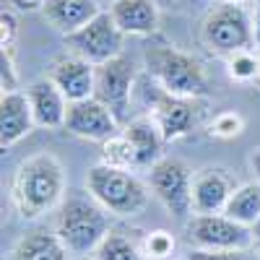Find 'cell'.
I'll return each instance as SVG.
<instances>
[{
  "mask_svg": "<svg viewBox=\"0 0 260 260\" xmlns=\"http://www.w3.org/2000/svg\"><path fill=\"white\" fill-rule=\"evenodd\" d=\"M224 3H237V6H242L245 0H224Z\"/></svg>",
  "mask_w": 260,
  "mask_h": 260,
  "instance_id": "32",
  "label": "cell"
},
{
  "mask_svg": "<svg viewBox=\"0 0 260 260\" xmlns=\"http://www.w3.org/2000/svg\"><path fill=\"white\" fill-rule=\"evenodd\" d=\"M187 240L195 250H250L252 229L224 213H192L185 221Z\"/></svg>",
  "mask_w": 260,
  "mask_h": 260,
  "instance_id": "7",
  "label": "cell"
},
{
  "mask_svg": "<svg viewBox=\"0 0 260 260\" xmlns=\"http://www.w3.org/2000/svg\"><path fill=\"white\" fill-rule=\"evenodd\" d=\"M71 252L65 250L55 232L34 229L26 232L11 250V260H68Z\"/></svg>",
  "mask_w": 260,
  "mask_h": 260,
  "instance_id": "19",
  "label": "cell"
},
{
  "mask_svg": "<svg viewBox=\"0 0 260 260\" xmlns=\"http://www.w3.org/2000/svg\"><path fill=\"white\" fill-rule=\"evenodd\" d=\"M86 190H89L91 201H96L104 211L115 216H136L148 201L146 185L133 172L110 167L104 161L94 164L86 172Z\"/></svg>",
  "mask_w": 260,
  "mask_h": 260,
  "instance_id": "2",
  "label": "cell"
},
{
  "mask_svg": "<svg viewBox=\"0 0 260 260\" xmlns=\"http://www.w3.org/2000/svg\"><path fill=\"white\" fill-rule=\"evenodd\" d=\"M252 34H255V42L260 45V0H255V11H252Z\"/></svg>",
  "mask_w": 260,
  "mask_h": 260,
  "instance_id": "29",
  "label": "cell"
},
{
  "mask_svg": "<svg viewBox=\"0 0 260 260\" xmlns=\"http://www.w3.org/2000/svg\"><path fill=\"white\" fill-rule=\"evenodd\" d=\"M221 213L229 216V219H234L237 224L252 229L260 221V182L240 185L232 192V198L226 201Z\"/></svg>",
  "mask_w": 260,
  "mask_h": 260,
  "instance_id": "20",
  "label": "cell"
},
{
  "mask_svg": "<svg viewBox=\"0 0 260 260\" xmlns=\"http://www.w3.org/2000/svg\"><path fill=\"white\" fill-rule=\"evenodd\" d=\"M148 260H167L175 255V237L169 232H151L148 240H146V252H143Z\"/></svg>",
  "mask_w": 260,
  "mask_h": 260,
  "instance_id": "25",
  "label": "cell"
},
{
  "mask_svg": "<svg viewBox=\"0 0 260 260\" xmlns=\"http://www.w3.org/2000/svg\"><path fill=\"white\" fill-rule=\"evenodd\" d=\"M102 161L120 169H136V148L127 141L125 133L102 143Z\"/></svg>",
  "mask_w": 260,
  "mask_h": 260,
  "instance_id": "22",
  "label": "cell"
},
{
  "mask_svg": "<svg viewBox=\"0 0 260 260\" xmlns=\"http://www.w3.org/2000/svg\"><path fill=\"white\" fill-rule=\"evenodd\" d=\"M13 3H18L21 8H39L45 0H13Z\"/></svg>",
  "mask_w": 260,
  "mask_h": 260,
  "instance_id": "30",
  "label": "cell"
},
{
  "mask_svg": "<svg viewBox=\"0 0 260 260\" xmlns=\"http://www.w3.org/2000/svg\"><path fill=\"white\" fill-rule=\"evenodd\" d=\"M31 112H34V122L37 127H65V115H68V99L57 89L50 78L34 81L26 89Z\"/></svg>",
  "mask_w": 260,
  "mask_h": 260,
  "instance_id": "14",
  "label": "cell"
},
{
  "mask_svg": "<svg viewBox=\"0 0 260 260\" xmlns=\"http://www.w3.org/2000/svg\"><path fill=\"white\" fill-rule=\"evenodd\" d=\"M154 120L161 130L164 141H175L180 136H185L195 122V112H192V99H182V96H172L167 91H161V96L154 104Z\"/></svg>",
  "mask_w": 260,
  "mask_h": 260,
  "instance_id": "18",
  "label": "cell"
},
{
  "mask_svg": "<svg viewBox=\"0 0 260 260\" xmlns=\"http://www.w3.org/2000/svg\"><path fill=\"white\" fill-rule=\"evenodd\" d=\"M192 175L177 159H161L151 169V190L164 203V208L180 221L192 216V195H190Z\"/></svg>",
  "mask_w": 260,
  "mask_h": 260,
  "instance_id": "8",
  "label": "cell"
},
{
  "mask_svg": "<svg viewBox=\"0 0 260 260\" xmlns=\"http://www.w3.org/2000/svg\"><path fill=\"white\" fill-rule=\"evenodd\" d=\"M110 16L122 34L146 37L159 26V6L156 0H112Z\"/></svg>",
  "mask_w": 260,
  "mask_h": 260,
  "instance_id": "16",
  "label": "cell"
},
{
  "mask_svg": "<svg viewBox=\"0 0 260 260\" xmlns=\"http://www.w3.org/2000/svg\"><path fill=\"white\" fill-rule=\"evenodd\" d=\"M201 37H203V45L216 52H226V55L242 52L255 42L252 18L245 13L242 6L221 0V3L208 8L201 26Z\"/></svg>",
  "mask_w": 260,
  "mask_h": 260,
  "instance_id": "5",
  "label": "cell"
},
{
  "mask_svg": "<svg viewBox=\"0 0 260 260\" xmlns=\"http://www.w3.org/2000/svg\"><path fill=\"white\" fill-rule=\"evenodd\" d=\"M245 130V120L237 112H221L216 115L208 125V133L213 138H237Z\"/></svg>",
  "mask_w": 260,
  "mask_h": 260,
  "instance_id": "24",
  "label": "cell"
},
{
  "mask_svg": "<svg viewBox=\"0 0 260 260\" xmlns=\"http://www.w3.org/2000/svg\"><path fill=\"white\" fill-rule=\"evenodd\" d=\"M206 0H156L159 8H167V11H187L192 6H201Z\"/></svg>",
  "mask_w": 260,
  "mask_h": 260,
  "instance_id": "28",
  "label": "cell"
},
{
  "mask_svg": "<svg viewBox=\"0 0 260 260\" xmlns=\"http://www.w3.org/2000/svg\"><path fill=\"white\" fill-rule=\"evenodd\" d=\"M234 190L237 185L226 169H219V167L198 169L190 182L192 213H221Z\"/></svg>",
  "mask_w": 260,
  "mask_h": 260,
  "instance_id": "11",
  "label": "cell"
},
{
  "mask_svg": "<svg viewBox=\"0 0 260 260\" xmlns=\"http://www.w3.org/2000/svg\"><path fill=\"white\" fill-rule=\"evenodd\" d=\"M252 240H255V242H260V221L252 226Z\"/></svg>",
  "mask_w": 260,
  "mask_h": 260,
  "instance_id": "31",
  "label": "cell"
},
{
  "mask_svg": "<svg viewBox=\"0 0 260 260\" xmlns=\"http://www.w3.org/2000/svg\"><path fill=\"white\" fill-rule=\"evenodd\" d=\"M146 65H148V73L156 78L159 89L172 96L198 99L208 94V83L201 62L175 47H167V45L148 47Z\"/></svg>",
  "mask_w": 260,
  "mask_h": 260,
  "instance_id": "3",
  "label": "cell"
},
{
  "mask_svg": "<svg viewBox=\"0 0 260 260\" xmlns=\"http://www.w3.org/2000/svg\"><path fill=\"white\" fill-rule=\"evenodd\" d=\"M133 62L125 55H117L96 65V83H94V96L107 104L115 112L120 122L127 120L130 110V91H133Z\"/></svg>",
  "mask_w": 260,
  "mask_h": 260,
  "instance_id": "9",
  "label": "cell"
},
{
  "mask_svg": "<svg viewBox=\"0 0 260 260\" xmlns=\"http://www.w3.org/2000/svg\"><path fill=\"white\" fill-rule=\"evenodd\" d=\"M65 192V172L57 156L42 151L18 164L11 182L13 208L24 219H39L52 211Z\"/></svg>",
  "mask_w": 260,
  "mask_h": 260,
  "instance_id": "1",
  "label": "cell"
},
{
  "mask_svg": "<svg viewBox=\"0 0 260 260\" xmlns=\"http://www.w3.org/2000/svg\"><path fill=\"white\" fill-rule=\"evenodd\" d=\"M122 133L136 148V169H154L161 161V146L167 143L159 125L151 117H138L125 125Z\"/></svg>",
  "mask_w": 260,
  "mask_h": 260,
  "instance_id": "17",
  "label": "cell"
},
{
  "mask_svg": "<svg viewBox=\"0 0 260 260\" xmlns=\"http://www.w3.org/2000/svg\"><path fill=\"white\" fill-rule=\"evenodd\" d=\"M47 78L65 94L68 102H81L94 96V83H96V65L86 62L76 55L57 57L50 65Z\"/></svg>",
  "mask_w": 260,
  "mask_h": 260,
  "instance_id": "12",
  "label": "cell"
},
{
  "mask_svg": "<svg viewBox=\"0 0 260 260\" xmlns=\"http://www.w3.org/2000/svg\"><path fill=\"white\" fill-rule=\"evenodd\" d=\"M257 60H260V52H257Z\"/></svg>",
  "mask_w": 260,
  "mask_h": 260,
  "instance_id": "33",
  "label": "cell"
},
{
  "mask_svg": "<svg viewBox=\"0 0 260 260\" xmlns=\"http://www.w3.org/2000/svg\"><path fill=\"white\" fill-rule=\"evenodd\" d=\"M110 3H112V0H110Z\"/></svg>",
  "mask_w": 260,
  "mask_h": 260,
  "instance_id": "34",
  "label": "cell"
},
{
  "mask_svg": "<svg viewBox=\"0 0 260 260\" xmlns=\"http://www.w3.org/2000/svg\"><path fill=\"white\" fill-rule=\"evenodd\" d=\"M31 127H37V122L26 91H3L0 96V146L11 148L24 136H29Z\"/></svg>",
  "mask_w": 260,
  "mask_h": 260,
  "instance_id": "13",
  "label": "cell"
},
{
  "mask_svg": "<svg viewBox=\"0 0 260 260\" xmlns=\"http://www.w3.org/2000/svg\"><path fill=\"white\" fill-rule=\"evenodd\" d=\"M187 260H257L250 250H190Z\"/></svg>",
  "mask_w": 260,
  "mask_h": 260,
  "instance_id": "26",
  "label": "cell"
},
{
  "mask_svg": "<svg viewBox=\"0 0 260 260\" xmlns=\"http://www.w3.org/2000/svg\"><path fill=\"white\" fill-rule=\"evenodd\" d=\"M39 11L47 24L62 34H71L86 26L91 18L102 13L99 0H45L39 6Z\"/></svg>",
  "mask_w": 260,
  "mask_h": 260,
  "instance_id": "15",
  "label": "cell"
},
{
  "mask_svg": "<svg viewBox=\"0 0 260 260\" xmlns=\"http://www.w3.org/2000/svg\"><path fill=\"white\" fill-rule=\"evenodd\" d=\"M122 37L125 34L117 29L110 11H102L86 26L65 34V47H68L71 55H76L86 62L102 65L107 60L122 55Z\"/></svg>",
  "mask_w": 260,
  "mask_h": 260,
  "instance_id": "6",
  "label": "cell"
},
{
  "mask_svg": "<svg viewBox=\"0 0 260 260\" xmlns=\"http://www.w3.org/2000/svg\"><path fill=\"white\" fill-rule=\"evenodd\" d=\"M16 31H18L16 16L11 11H3V16H0V47H3V50H13Z\"/></svg>",
  "mask_w": 260,
  "mask_h": 260,
  "instance_id": "27",
  "label": "cell"
},
{
  "mask_svg": "<svg viewBox=\"0 0 260 260\" xmlns=\"http://www.w3.org/2000/svg\"><path fill=\"white\" fill-rule=\"evenodd\" d=\"M96 260H146V255L122 232L110 229L102 240V245L96 247Z\"/></svg>",
  "mask_w": 260,
  "mask_h": 260,
  "instance_id": "21",
  "label": "cell"
},
{
  "mask_svg": "<svg viewBox=\"0 0 260 260\" xmlns=\"http://www.w3.org/2000/svg\"><path fill=\"white\" fill-rule=\"evenodd\" d=\"M107 213L104 208L94 201L86 198H71L60 206L57 221H55V234L65 245L71 255H89L96 252L102 240L107 237Z\"/></svg>",
  "mask_w": 260,
  "mask_h": 260,
  "instance_id": "4",
  "label": "cell"
},
{
  "mask_svg": "<svg viewBox=\"0 0 260 260\" xmlns=\"http://www.w3.org/2000/svg\"><path fill=\"white\" fill-rule=\"evenodd\" d=\"M120 120L107 104H102L96 96L91 99H81L68 104V115H65V130H71L73 136L86 138V141H110L120 136Z\"/></svg>",
  "mask_w": 260,
  "mask_h": 260,
  "instance_id": "10",
  "label": "cell"
},
{
  "mask_svg": "<svg viewBox=\"0 0 260 260\" xmlns=\"http://www.w3.org/2000/svg\"><path fill=\"white\" fill-rule=\"evenodd\" d=\"M229 76L234 81H252L255 76H260V60H257V55H250L247 50L234 52L229 57Z\"/></svg>",
  "mask_w": 260,
  "mask_h": 260,
  "instance_id": "23",
  "label": "cell"
}]
</instances>
